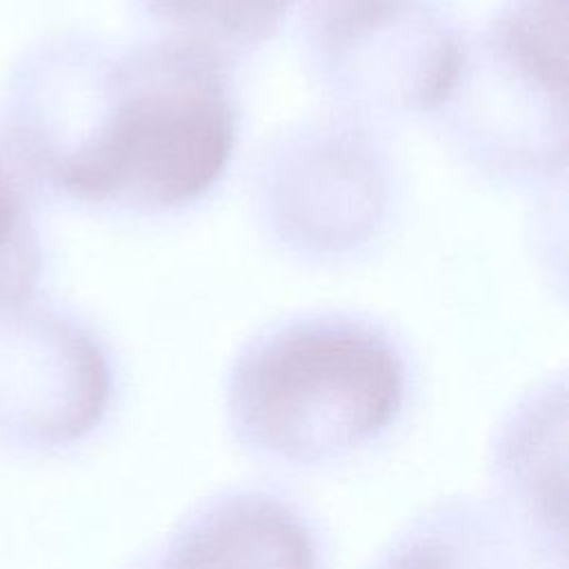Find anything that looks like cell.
Wrapping results in <instances>:
<instances>
[{
	"label": "cell",
	"mask_w": 569,
	"mask_h": 569,
	"mask_svg": "<svg viewBox=\"0 0 569 569\" xmlns=\"http://www.w3.org/2000/svg\"><path fill=\"white\" fill-rule=\"evenodd\" d=\"M113 398L104 342L78 316L36 300L0 311V431L62 447L91 433Z\"/></svg>",
	"instance_id": "cell-6"
},
{
	"label": "cell",
	"mask_w": 569,
	"mask_h": 569,
	"mask_svg": "<svg viewBox=\"0 0 569 569\" xmlns=\"http://www.w3.org/2000/svg\"><path fill=\"white\" fill-rule=\"evenodd\" d=\"M153 36L200 44L231 62L267 44L293 0H136Z\"/></svg>",
	"instance_id": "cell-10"
},
{
	"label": "cell",
	"mask_w": 569,
	"mask_h": 569,
	"mask_svg": "<svg viewBox=\"0 0 569 569\" xmlns=\"http://www.w3.org/2000/svg\"><path fill=\"white\" fill-rule=\"evenodd\" d=\"M456 151L487 176L538 182L567 167V0H500L465 40L436 111Z\"/></svg>",
	"instance_id": "cell-3"
},
{
	"label": "cell",
	"mask_w": 569,
	"mask_h": 569,
	"mask_svg": "<svg viewBox=\"0 0 569 569\" xmlns=\"http://www.w3.org/2000/svg\"><path fill=\"white\" fill-rule=\"evenodd\" d=\"M298 2H307V0H293V4H298Z\"/></svg>",
	"instance_id": "cell-12"
},
{
	"label": "cell",
	"mask_w": 569,
	"mask_h": 569,
	"mask_svg": "<svg viewBox=\"0 0 569 569\" xmlns=\"http://www.w3.org/2000/svg\"><path fill=\"white\" fill-rule=\"evenodd\" d=\"M391 160L376 131L333 111L284 127L260 151L251 198L267 236L302 260H342L382 231Z\"/></svg>",
	"instance_id": "cell-5"
},
{
	"label": "cell",
	"mask_w": 569,
	"mask_h": 569,
	"mask_svg": "<svg viewBox=\"0 0 569 569\" xmlns=\"http://www.w3.org/2000/svg\"><path fill=\"white\" fill-rule=\"evenodd\" d=\"M238 142L229 62L149 36L120 42L87 204L164 213L207 196Z\"/></svg>",
	"instance_id": "cell-2"
},
{
	"label": "cell",
	"mask_w": 569,
	"mask_h": 569,
	"mask_svg": "<svg viewBox=\"0 0 569 569\" xmlns=\"http://www.w3.org/2000/svg\"><path fill=\"white\" fill-rule=\"evenodd\" d=\"M409 362L380 320L305 311L244 340L224 378L233 442L253 460L318 469L382 440L402 418Z\"/></svg>",
	"instance_id": "cell-1"
},
{
	"label": "cell",
	"mask_w": 569,
	"mask_h": 569,
	"mask_svg": "<svg viewBox=\"0 0 569 569\" xmlns=\"http://www.w3.org/2000/svg\"><path fill=\"white\" fill-rule=\"evenodd\" d=\"M302 58L338 113H436L460 71L465 33L445 0H307Z\"/></svg>",
	"instance_id": "cell-4"
},
{
	"label": "cell",
	"mask_w": 569,
	"mask_h": 569,
	"mask_svg": "<svg viewBox=\"0 0 569 569\" xmlns=\"http://www.w3.org/2000/svg\"><path fill=\"white\" fill-rule=\"evenodd\" d=\"M42 269L36 218L16 164L0 149V311L33 300Z\"/></svg>",
	"instance_id": "cell-11"
},
{
	"label": "cell",
	"mask_w": 569,
	"mask_h": 569,
	"mask_svg": "<svg viewBox=\"0 0 569 569\" xmlns=\"http://www.w3.org/2000/svg\"><path fill=\"white\" fill-rule=\"evenodd\" d=\"M320 536L289 496L236 485L180 516L136 569H320Z\"/></svg>",
	"instance_id": "cell-7"
},
{
	"label": "cell",
	"mask_w": 569,
	"mask_h": 569,
	"mask_svg": "<svg viewBox=\"0 0 569 569\" xmlns=\"http://www.w3.org/2000/svg\"><path fill=\"white\" fill-rule=\"evenodd\" d=\"M489 465L496 505L547 565L565 569V376L538 382L507 411Z\"/></svg>",
	"instance_id": "cell-8"
},
{
	"label": "cell",
	"mask_w": 569,
	"mask_h": 569,
	"mask_svg": "<svg viewBox=\"0 0 569 569\" xmlns=\"http://www.w3.org/2000/svg\"><path fill=\"white\" fill-rule=\"evenodd\" d=\"M369 569H556L496 502L447 498L411 518Z\"/></svg>",
	"instance_id": "cell-9"
}]
</instances>
